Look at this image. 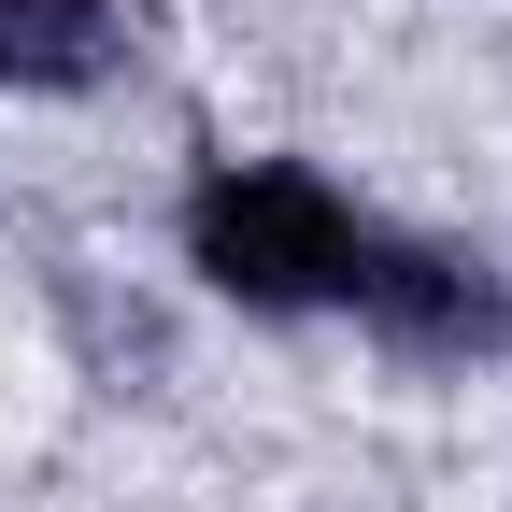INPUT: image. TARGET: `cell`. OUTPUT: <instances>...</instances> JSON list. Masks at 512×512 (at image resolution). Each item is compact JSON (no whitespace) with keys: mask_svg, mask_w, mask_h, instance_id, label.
Wrapping results in <instances>:
<instances>
[{"mask_svg":"<svg viewBox=\"0 0 512 512\" xmlns=\"http://www.w3.org/2000/svg\"><path fill=\"white\" fill-rule=\"evenodd\" d=\"M356 242H370V228H356L313 171H214L200 200H185V256H200V285L242 299V313L342 299V285H356Z\"/></svg>","mask_w":512,"mask_h":512,"instance_id":"obj_1","label":"cell"},{"mask_svg":"<svg viewBox=\"0 0 512 512\" xmlns=\"http://www.w3.org/2000/svg\"><path fill=\"white\" fill-rule=\"evenodd\" d=\"M342 299L370 313L384 342H413V356H470V342L498 328V299H484L441 242H356V285H342Z\"/></svg>","mask_w":512,"mask_h":512,"instance_id":"obj_2","label":"cell"},{"mask_svg":"<svg viewBox=\"0 0 512 512\" xmlns=\"http://www.w3.org/2000/svg\"><path fill=\"white\" fill-rule=\"evenodd\" d=\"M114 57L100 0H0V86H86Z\"/></svg>","mask_w":512,"mask_h":512,"instance_id":"obj_3","label":"cell"}]
</instances>
